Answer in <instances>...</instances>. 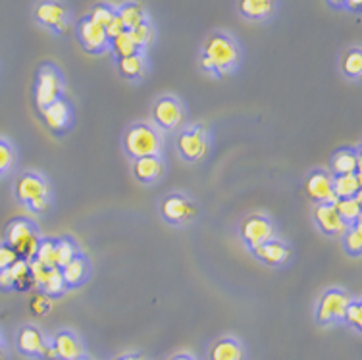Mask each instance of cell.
Wrapping results in <instances>:
<instances>
[{"label": "cell", "instance_id": "1", "mask_svg": "<svg viewBox=\"0 0 362 360\" xmlns=\"http://www.w3.org/2000/svg\"><path fill=\"white\" fill-rule=\"evenodd\" d=\"M202 56L212 66V74L226 76V74L233 71V68L239 62V49H237L235 41L231 37L223 33H216L206 41Z\"/></svg>", "mask_w": 362, "mask_h": 360}, {"label": "cell", "instance_id": "2", "mask_svg": "<svg viewBox=\"0 0 362 360\" xmlns=\"http://www.w3.org/2000/svg\"><path fill=\"white\" fill-rule=\"evenodd\" d=\"M124 149L133 160L158 156L162 151L160 133L148 124H135L124 135Z\"/></svg>", "mask_w": 362, "mask_h": 360}, {"label": "cell", "instance_id": "3", "mask_svg": "<svg viewBox=\"0 0 362 360\" xmlns=\"http://www.w3.org/2000/svg\"><path fill=\"white\" fill-rule=\"evenodd\" d=\"M41 237L28 220H14L6 229V245L21 260H33L39 249Z\"/></svg>", "mask_w": 362, "mask_h": 360}, {"label": "cell", "instance_id": "4", "mask_svg": "<svg viewBox=\"0 0 362 360\" xmlns=\"http://www.w3.org/2000/svg\"><path fill=\"white\" fill-rule=\"evenodd\" d=\"M351 301H353L351 295L343 291V289H327L318 301V308H316L318 324L327 326V324H335V322L343 320Z\"/></svg>", "mask_w": 362, "mask_h": 360}, {"label": "cell", "instance_id": "5", "mask_svg": "<svg viewBox=\"0 0 362 360\" xmlns=\"http://www.w3.org/2000/svg\"><path fill=\"white\" fill-rule=\"evenodd\" d=\"M64 93V81L58 69L52 66H45L37 76L35 85V103L39 106V110L47 108L49 104H52L58 98H62Z\"/></svg>", "mask_w": 362, "mask_h": 360}, {"label": "cell", "instance_id": "6", "mask_svg": "<svg viewBox=\"0 0 362 360\" xmlns=\"http://www.w3.org/2000/svg\"><path fill=\"white\" fill-rule=\"evenodd\" d=\"M185 120V112L177 98L162 97L153 106V122L162 132H174Z\"/></svg>", "mask_w": 362, "mask_h": 360}, {"label": "cell", "instance_id": "7", "mask_svg": "<svg viewBox=\"0 0 362 360\" xmlns=\"http://www.w3.org/2000/svg\"><path fill=\"white\" fill-rule=\"evenodd\" d=\"M177 151L187 162H197L202 160L209 153V133L204 127H189L180 133L177 137Z\"/></svg>", "mask_w": 362, "mask_h": 360}, {"label": "cell", "instance_id": "8", "mask_svg": "<svg viewBox=\"0 0 362 360\" xmlns=\"http://www.w3.org/2000/svg\"><path fill=\"white\" fill-rule=\"evenodd\" d=\"M29 272H31V277L35 281V287H41V293L49 295V297H58L68 289V285L62 277V270L56 266L47 268L37 260H29Z\"/></svg>", "mask_w": 362, "mask_h": 360}, {"label": "cell", "instance_id": "9", "mask_svg": "<svg viewBox=\"0 0 362 360\" xmlns=\"http://www.w3.org/2000/svg\"><path fill=\"white\" fill-rule=\"evenodd\" d=\"M160 212L166 222L174 223V226H181V223H187L191 220H195L197 207L195 202L189 201L187 197L174 193L168 194L166 199L162 201Z\"/></svg>", "mask_w": 362, "mask_h": 360}, {"label": "cell", "instance_id": "10", "mask_svg": "<svg viewBox=\"0 0 362 360\" xmlns=\"http://www.w3.org/2000/svg\"><path fill=\"white\" fill-rule=\"evenodd\" d=\"M241 237H243L245 245L255 250L260 245L274 239V226L266 216L252 214L245 218V222L241 223Z\"/></svg>", "mask_w": 362, "mask_h": 360}, {"label": "cell", "instance_id": "11", "mask_svg": "<svg viewBox=\"0 0 362 360\" xmlns=\"http://www.w3.org/2000/svg\"><path fill=\"white\" fill-rule=\"evenodd\" d=\"M35 18L41 25L52 29L56 33H66L68 28H70L68 10H66L64 4L56 2V0H45V2H41L35 10Z\"/></svg>", "mask_w": 362, "mask_h": 360}, {"label": "cell", "instance_id": "12", "mask_svg": "<svg viewBox=\"0 0 362 360\" xmlns=\"http://www.w3.org/2000/svg\"><path fill=\"white\" fill-rule=\"evenodd\" d=\"M16 197H18V201L29 207L31 202L50 197V187L41 175L23 173V175H20V180L16 181Z\"/></svg>", "mask_w": 362, "mask_h": 360}, {"label": "cell", "instance_id": "13", "mask_svg": "<svg viewBox=\"0 0 362 360\" xmlns=\"http://www.w3.org/2000/svg\"><path fill=\"white\" fill-rule=\"evenodd\" d=\"M0 287L2 289H20V291L35 287V281H33L31 272H29L28 260L18 258L10 268L0 272Z\"/></svg>", "mask_w": 362, "mask_h": 360}, {"label": "cell", "instance_id": "14", "mask_svg": "<svg viewBox=\"0 0 362 360\" xmlns=\"http://www.w3.org/2000/svg\"><path fill=\"white\" fill-rule=\"evenodd\" d=\"M307 194L313 199L316 204H327V202H335L334 193V178L327 172H313L307 180Z\"/></svg>", "mask_w": 362, "mask_h": 360}, {"label": "cell", "instance_id": "15", "mask_svg": "<svg viewBox=\"0 0 362 360\" xmlns=\"http://www.w3.org/2000/svg\"><path fill=\"white\" fill-rule=\"evenodd\" d=\"M314 220L318 223L322 233H326L329 237L343 236L347 231V223L343 222L341 216L337 214L334 202H327V204H316L314 210Z\"/></svg>", "mask_w": 362, "mask_h": 360}, {"label": "cell", "instance_id": "16", "mask_svg": "<svg viewBox=\"0 0 362 360\" xmlns=\"http://www.w3.org/2000/svg\"><path fill=\"white\" fill-rule=\"evenodd\" d=\"M77 37L83 45V49L87 52H103V50L108 47V37H106V31L100 25H97L95 21H90L89 18H85L79 25H77Z\"/></svg>", "mask_w": 362, "mask_h": 360}, {"label": "cell", "instance_id": "17", "mask_svg": "<svg viewBox=\"0 0 362 360\" xmlns=\"http://www.w3.org/2000/svg\"><path fill=\"white\" fill-rule=\"evenodd\" d=\"M41 116L50 132L60 133L64 129H68L71 124V108L64 98H58L52 104H49L47 108H42Z\"/></svg>", "mask_w": 362, "mask_h": 360}, {"label": "cell", "instance_id": "18", "mask_svg": "<svg viewBox=\"0 0 362 360\" xmlns=\"http://www.w3.org/2000/svg\"><path fill=\"white\" fill-rule=\"evenodd\" d=\"M16 345L20 349V353L25 354V356H45L47 349H49V343L45 339V335L33 326L21 327L20 333H18V339H16Z\"/></svg>", "mask_w": 362, "mask_h": 360}, {"label": "cell", "instance_id": "19", "mask_svg": "<svg viewBox=\"0 0 362 360\" xmlns=\"http://www.w3.org/2000/svg\"><path fill=\"white\" fill-rule=\"evenodd\" d=\"M52 349H54L56 359L60 360L83 359V345L77 339L76 333L71 332L56 333V337L52 339Z\"/></svg>", "mask_w": 362, "mask_h": 360}, {"label": "cell", "instance_id": "20", "mask_svg": "<svg viewBox=\"0 0 362 360\" xmlns=\"http://www.w3.org/2000/svg\"><path fill=\"white\" fill-rule=\"evenodd\" d=\"M252 255H255L260 262L268 264V266H281V264H286L287 260H289L291 250H289V247H287L286 243L272 239V241L257 247V249L252 250Z\"/></svg>", "mask_w": 362, "mask_h": 360}, {"label": "cell", "instance_id": "21", "mask_svg": "<svg viewBox=\"0 0 362 360\" xmlns=\"http://www.w3.org/2000/svg\"><path fill=\"white\" fill-rule=\"evenodd\" d=\"M164 173V164L160 156H145V158L133 160V175L141 183H154L160 180Z\"/></svg>", "mask_w": 362, "mask_h": 360}, {"label": "cell", "instance_id": "22", "mask_svg": "<svg viewBox=\"0 0 362 360\" xmlns=\"http://www.w3.org/2000/svg\"><path fill=\"white\" fill-rule=\"evenodd\" d=\"M332 170L335 175H345V173H361V154L351 151V149H341L334 154L332 158Z\"/></svg>", "mask_w": 362, "mask_h": 360}, {"label": "cell", "instance_id": "23", "mask_svg": "<svg viewBox=\"0 0 362 360\" xmlns=\"http://www.w3.org/2000/svg\"><path fill=\"white\" fill-rule=\"evenodd\" d=\"M276 10V0H239V12L247 20H266Z\"/></svg>", "mask_w": 362, "mask_h": 360}, {"label": "cell", "instance_id": "24", "mask_svg": "<svg viewBox=\"0 0 362 360\" xmlns=\"http://www.w3.org/2000/svg\"><path fill=\"white\" fill-rule=\"evenodd\" d=\"M62 270V277L64 281L68 287H77V285H81L89 276V262H87V258L81 257V255H77L71 262H68Z\"/></svg>", "mask_w": 362, "mask_h": 360}, {"label": "cell", "instance_id": "25", "mask_svg": "<svg viewBox=\"0 0 362 360\" xmlns=\"http://www.w3.org/2000/svg\"><path fill=\"white\" fill-rule=\"evenodd\" d=\"M362 180L361 173H345L334 178V193L335 199H351L361 194Z\"/></svg>", "mask_w": 362, "mask_h": 360}, {"label": "cell", "instance_id": "26", "mask_svg": "<svg viewBox=\"0 0 362 360\" xmlns=\"http://www.w3.org/2000/svg\"><path fill=\"white\" fill-rule=\"evenodd\" d=\"M337 214L341 216V220L347 226H353V223L361 222L362 214V204H361V194L356 197H351V199H335L334 202Z\"/></svg>", "mask_w": 362, "mask_h": 360}, {"label": "cell", "instance_id": "27", "mask_svg": "<svg viewBox=\"0 0 362 360\" xmlns=\"http://www.w3.org/2000/svg\"><path fill=\"white\" fill-rule=\"evenodd\" d=\"M210 360H243V347L235 339H218L210 349Z\"/></svg>", "mask_w": 362, "mask_h": 360}, {"label": "cell", "instance_id": "28", "mask_svg": "<svg viewBox=\"0 0 362 360\" xmlns=\"http://www.w3.org/2000/svg\"><path fill=\"white\" fill-rule=\"evenodd\" d=\"M119 74L127 79H141L145 76L146 71V62L141 52L132 56H126V58H119L118 60Z\"/></svg>", "mask_w": 362, "mask_h": 360}, {"label": "cell", "instance_id": "29", "mask_svg": "<svg viewBox=\"0 0 362 360\" xmlns=\"http://www.w3.org/2000/svg\"><path fill=\"white\" fill-rule=\"evenodd\" d=\"M118 18L122 20L124 23V28L126 31H132V29L139 28L141 23H145L146 21V16H145V10L141 4L137 2H129V4H124V6L119 8L118 12Z\"/></svg>", "mask_w": 362, "mask_h": 360}, {"label": "cell", "instance_id": "30", "mask_svg": "<svg viewBox=\"0 0 362 360\" xmlns=\"http://www.w3.org/2000/svg\"><path fill=\"white\" fill-rule=\"evenodd\" d=\"M343 247L349 255L353 257H361L362 252V228L361 222L349 226L347 231L343 233Z\"/></svg>", "mask_w": 362, "mask_h": 360}, {"label": "cell", "instance_id": "31", "mask_svg": "<svg viewBox=\"0 0 362 360\" xmlns=\"http://www.w3.org/2000/svg\"><path fill=\"white\" fill-rule=\"evenodd\" d=\"M54 252H56V268H64L66 264L71 262L74 258L79 255L77 252L76 243L70 239H58L54 243Z\"/></svg>", "mask_w": 362, "mask_h": 360}, {"label": "cell", "instance_id": "32", "mask_svg": "<svg viewBox=\"0 0 362 360\" xmlns=\"http://www.w3.org/2000/svg\"><path fill=\"white\" fill-rule=\"evenodd\" d=\"M112 50H114V54L118 56V58H126V56L137 54L139 50L135 47V42L132 41V37H129V31H124V33H119L118 37H114L110 39Z\"/></svg>", "mask_w": 362, "mask_h": 360}, {"label": "cell", "instance_id": "33", "mask_svg": "<svg viewBox=\"0 0 362 360\" xmlns=\"http://www.w3.org/2000/svg\"><path fill=\"white\" fill-rule=\"evenodd\" d=\"M343 74L351 79H358L362 74V52L358 49L349 50L341 62Z\"/></svg>", "mask_w": 362, "mask_h": 360}, {"label": "cell", "instance_id": "34", "mask_svg": "<svg viewBox=\"0 0 362 360\" xmlns=\"http://www.w3.org/2000/svg\"><path fill=\"white\" fill-rule=\"evenodd\" d=\"M54 243L52 239H45V241L39 243V249L35 252V258L39 264L47 266V268H52L56 266V252H54Z\"/></svg>", "mask_w": 362, "mask_h": 360}, {"label": "cell", "instance_id": "35", "mask_svg": "<svg viewBox=\"0 0 362 360\" xmlns=\"http://www.w3.org/2000/svg\"><path fill=\"white\" fill-rule=\"evenodd\" d=\"M116 18V10L110 6H106V4H97V6L90 10L89 20L95 21L97 25H100L103 29L108 28V23Z\"/></svg>", "mask_w": 362, "mask_h": 360}, {"label": "cell", "instance_id": "36", "mask_svg": "<svg viewBox=\"0 0 362 360\" xmlns=\"http://www.w3.org/2000/svg\"><path fill=\"white\" fill-rule=\"evenodd\" d=\"M129 37H132V41L135 42L137 50L145 49V47H148L151 41H153V28L148 25V21H145V23H141L139 28L132 29V31H129Z\"/></svg>", "mask_w": 362, "mask_h": 360}, {"label": "cell", "instance_id": "37", "mask_svg": "<svg viewBox=\"0 0 362 360\" xmlns=\"http://www.w3.org/2000/svg\"><path fill=\"white\" fill-rule=\"evenodd\" d=\"M14 162H16V154L12 145L0 139V175H4V173L10 172L12 166H14Z\"/></svg>", "mask_w": 362, "mask_h": 360}, {"label": "cell", "instance_id": "38", "mask_svg": "<svg viewBox=\"0 0 362 360\" xmlns=\"http://www.w3.org/2000/svg\"><path fill=\"white\" fill-rule=\"evenodd\" d=\"M343 320H345L347 324H351V326L355 327V330H361V327H362V305H361V301H351V303H349Z\"/></svg>", "mask_w": 362, "mask_h": 360}, {"label": "cell", "instance_id": "39", "mask_svg": "<svg viewBox=\"0 0 362 360\" xmlns=\"http://www.w3.org/2000/svg\"><path fill=\"white\" fill-rule=\"evenodd\" d=\"M29 306H31V312H33V314L42 316V314H47V312L50 310L52 303H50L49 295H45V293H37L35 297L31 298V305Z\"/></svg>", "mask_w": 362, "mask_h": 360}, {"label": "cell", "instance_id": "40", "mask_svg": "<svg viewBox=\"0 0 362 360\" xmlns=\"http://www.w3.org/2000/svg\"><path fill=\"white\" fill-rule=\"evenodd\" d=\"M18 260V255L8 245H0V272L10 268Z\"/></svg>", "mask_w": 362, "mask_h": 360}, {"label": "cell", "instance_id": "41", "mask_svg": "<svg viewBox=\"0 0 362 360\" xmlns=\"http://www.w3.org/2000/svg\"><path fill=\"white\" fill-rule=\"evenodd\" d=\"M106 31V37H108V41L110 39H114V37H118L119 33H124L126 31V28H124V23H122V20L118 18V14H116V18L108 23V28L105 29Z\"/></svg>", "mask_w": 362, "mask_h": 360}, {"label": "cell", "instance_id": "42", "mask_svg": "<svg viewBox=\"0 0 362 360\" xmlns=\"http://www.w3.org/2000/svg\"><path fill=\"white\" fill-rule=\"evenodd\" d=\"M29 208H31L33 212H37V214H45V212H49L50 197H47V199H39V201H35V202H31V204H29Z\"/></svg>", "mask_w": 362, "mask_h": 360}, {"label": "cell", "instance_id": "43", "mask_svg": "<svg viewBox=\"0 0 362 360\" xmlns=\"http://www.w3.org/2000/svg\"><path fill=\"white\" fill-rule=\"evenodd\" d=\"M343 6H347L349 10H353V12H358L362 6V0H345V4Z\"/></svg>", "mask_w": 362, "mask_h": 360}, {"label": "cell", "instance_id": "44", "mask_svg": "<svg viewBox=\"0 0 362 360\" xmlns=\"http://www.w3.org/2000/svg\"><path fill=\"white\" fill-rule=\"evenodd\" d=\"M116 360H143V356H139V354H124V356H119Z\"/></svg>", "mask_w": 362, "mask_h": 360}, {"label": "cell", "instance_id": "45", "mask_svg": "<svg viewBox=\"0 0 362 360\" xmlns=\"http://www.w3.org/2000/svg\"><path fill=\"white\" fill-rule=\"evenodd\" d=\"M170 360H195L193 356H189V354H175V356H172Z\"/></svg>", "mask_w": 362, "mask_h": 360}, {"label": "cell", "instance_id": "46", "mask_svg": "<svg viewBox=\"0 0 362 360\" xmlns=\"http://www.w3.org/2000/svg\"><path fill=\"white\" fill-rule=\"evenodd\" d=\"M0 360H6V349L0 343Z\"/></svg>", "mask_w": 362, "mask_h": 360}, {"label": "cell", "instance_id": "47", "mask_svg": "<svg viewBox=\"0 0 362 360\" xmlns=\"http://www.w3.org/2000/svg\"><path fill=\"white\" fill-rule=\"evenodd\" d=\"M329 4H334V6H343L345 0H329Z\"/></svg>", "mask_w": 362, "mask_h": 360}, {"label": "cell", "instance_id": "48", "mask_svg": "<svg viewBox=\"0 0 362 360\" xmlns=\"http://www.w3.org/2000/svg\"><path fill=\"white\" fill-rule=\"evenodd\" d=\"M79 360H87V359H79Z\"/></svg>", "mask_w": 362, "mask_h": 360}]
</instances>
